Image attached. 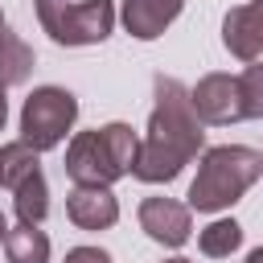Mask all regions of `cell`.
<instances>
[{
    "label": "cell",
    "instance_id": "6da1fadb",
    "mask_svg": "<svg viewBox=\"0 0 263 263\" xmlns=\"http://www.w3.org/2000/svg\"><path fill=\"white\" fill-rule=\"evenodd\" d=\"M152 95H156V103H152V115H148V136L136 148L132 177L148 181V185H164L201 152L205 132H201V119L193 115L185 82H177L168 74H156Z\"/></svg>",
    "mask_w": 263,
    "mask_h": 263
},
{
    "label": "cell",
    "instance_id": "7a4b0ae2",
    "mask_svg": "<svg viewBox=\"0 0 263 263\" xmlns=\"http://www.w3.org/2000/svg\"><path fill=\"white\" fill-rule=\"evenodd\" d=\"M263 177V156L242 144H218L201 156L197 177L189 185V210L197 214H218L234 205L255 181Z\"/></svg>",
    "mask_w": 263,
    "mask_h": 263
},
{
    "label": "cell",
    "instance_id": "3957f363",
    "mask_svg": "<svg viewBox=\"0 0 263 263\" xmlns=\"http://www.w3.org/2000/svg\"><path fill=\"white\" fill-rule=\"evenodd\" d=\"M136 132L127 123H107L95 132H78L66 148V177L74 185H111L132 173L136 164Z\"/></svg>",
    "mask_w": 263,
    "mask_h": 263
},
{
    "label": "cell",
    "instance_id": "277c9868",
    "mask_svg": "<svg viewBox=\"0 0 263 263\" xmlns=\"http://www.w3.org/2000/svg\"><path fill=\"white\" fill-rule=\"evenodd\" d=\"M41 29L58 45H99L115 29V0H33Z\"/></svg>",
    "mask_w": 263,
    "mask_h": 263
},
{
    "label": "cell",
    "instance_id": "5b68a950",
    "mask_svg": "<svg viewBox=\"0 0 263 263\" xmlns=\"http://www.w3.org/2000/svg\"><path fill=\"white\" fill-rule=\"evenodd\" d=\"M78 119V99L62 86H37L21 107V140L33 152H49L66 140Z\"/></svg>",
    "mask_w": 263,
    "mask_h": 263
},
{
    "label": "cell",
    "instance_id": "8992f818",
    "mask_svg": "<svg viewBox=\"0 0 263 263\" xmlns=\"http://www.w3.org/2000/svg\"><path fill=\"white\" fill-rule=\"evenodd\" d=\"M189 103H193V115L201 123H214V127H226V123L242 119V95H238V78L234 74L197 78V86L189 90Z\"/></svg>",
    "mask_w": 263,
    "mask_h": 263
},
{
    "label": "cell",
    "instance_id": "52a82bcc",
    "mask_svg": "<svg viewBox=\"0 0 263 263\" xmlns=\"http://www.w3.org/2000/svg\"><path fill=\"white\" fill-rule=\"evenodd\" d=\"M140 230L152 238V242H164V247H181L189 242V205L173 201V197H144L140 201Z\"/></svg>",
    "mask_w": 263,
    "mask_h": 263
},
{
    "label": "cell",
    "instance_id": "ba28073f",
    "mask_svg": "<svg viewBox=\"0 0 263 263\" xmlns=\"http://www.w3.org/2000/svg\"><path fill=\"white\" fill-rule=\"evenodd\" d=\"M222 45L238 62H259V53H263V0H251V4H238L226 12Z\"/></svg>",
    "mask_w": 263,
    "mask_h": 263
},
{
    "label": "cell",
    "instance_id": "9c48e42d",
    "mask_svg": "<svg viewBox=\"0 0 263 263\" xmlns=\"http://www.w3.org/2000/svg\"><path fill=\"white\" fill-rule=\"evenodd\" d=\"M66 218L78 230H107L119 222V201L107 185H74L66 197Z\"/></svg>",
    "mask_w": 263,
    "mask_h": 263
},
{
    "label": "cell",
    "instance_id": "30bf717a",
    "mask_svg": "<svg viewBox=\"0 0 263 263\" xmlns=\"http://www.w3.org/2000/svg\"><path fill=\"white\" fill-rule=\"evenodd\" d=\"M185 0H123V29L136 41H156L177 16Z\"/></svg>",
    "mask_w": 263,
    "mask_h": 263
},
{
    "label": "cell",
    "instance_id": "8fae6325",
    "mask_svg": "<svg viewBox=\"0 0 263 263\" xmlns=\"http://www.w3.org/2000/svg\"><path fill=\"white\" fill-rule=\"evenodd\" d=\"M12 205H16V218L29 222V226H41L45 214H49V189H45V173L33 168L25 181L12 185Z\"/></svg>",
    "mask_w": 263,
    "mask_h": 263
},
{
    "label": "cell",
    "instance_id": "7c38bea8",
    "mask_svg": "<svg viewBox=\"0 0 263 263\" xmlns=\"http://www.w3.org/2000/svg\"><path fill=\"white\" fill-rule=\"evenodd\" d=\"M4 251H8V263H49V238L45 230L21 222L4 234Z\"/></svg>",
    "mask_w": 263,
    "mask_h": 263
},
{
    "label": "cell",
    "instance_id": "4fadbf2b",
    "mask_svg": "<svg viewBox=\"0 0 263 263\" xmlns=\"http://www.w3.org/2000/svg\"><path fill=\"white\" fill-rule=\"evenodd\" d=\"M33 74V49L16 33H0V86H16Z\"/></svg>",
    "mask_w": 263,
    "mask_h": 263
},
{
    "label": "cell",
    "instance_id": "5bb4252c",
    "mask_svg": "<svg viewBox=\"0 0 263 263\" xmlns=\"http://www.w3.org/2000/svg\"><path fill=\"white\" fill-rule=\"evenodd\" d=\"M201 255H210V259H226V255H234L238 247H242V226L234 222V218H218V222H210L205 230H201Z\"/></svg>",
    "mask_w": 263,
    "mask_h": 263
},
{
    "label": "cell",
    "instance_id": "9a60e30c",
    "mask_svg": "<svg viewBox=\"0 0 263 263\" xmlns=\"http://www.w3.org/2000/svg\"><path fill=\"white\" fill-rule=\"evenodd\" d=\"M37 156H41V152H33L25 140L4 144V148H0V185H4V189H12V185H16V181H25L33 168H41V164H37Z\"/></svg>",
    "mask_w": 263,
    "mask_h": 263
},
{
    "label": "cell",
    "instance_id": "2e32d148",
    "mask_svg": "<svg viewBox=\"0 0 263 263\" xmlns=\"http://www.w3.org/2000/svg\"><path fill=\"white\" fill-rule=\"evenodd\" d=\"M238 95H242V119H263V62H247L238 74Z\"/></svg>",
    "mask_w": 263,
    "mask_h": 263
},
{
    "label": "cell",
    "instance_id": "e0dca14e",
    "mask_svg": "<svg viewBox=\"0 0 263 263\" xmlns=\"http://www.w3.org/2000/svg\"><path fill=\"white\" fill-rule=\"evenodd\" d=\"M66 263H111V255L99 247H74V251H66Z\"/></svg>",
    "mask_w": 263,
    "mask_h": 263
},
{
    "label": "cell",
    "instance_id": "ac0fdd59",
    "mask_svg": "<svg viewBox=\"0 0 263 263\" xmlns=\"http://www.w3.org/2000/svg\"><path fill=\"white\" fill-rule=\"evenodd\" d=\"M4 119H8V99H4V86H0V132H4Z\"/></svg>",
    "mask_w": 263,
    "mask_h": 263
},
{
    "label": "cell",
    "instance_id": "d6986e66",
    "mask_svg": "<svg viewBox=\"0 0 263 263\" xmlns=\"http://www.w3.org/2000/svg\"><path fill=\"white\" fill-rule=\"evenodd\" d=\"M242 263H263V247H255V251H251V255H247Z\"/></svg>",
    "mask_w": 263,
    "mask_h": 263
},
{
    "label": "cell",
    "instance_id": "ffe728a7",
    "mask_svg": "<svg viewBox=\"0 0 263 263\" xmlns=\"http://www.w3.org/2000/svg\"><path fill=\"white\" fill-rule=\"evenodd\" d=\"M4 234H8V222H4V214H0V242H4Z\"/></svg>",
    "mask_w": 263,
    "mask_h": 263
},
{
    "label": "cell",
    "instance_id": "44dd1931",
    "mask_svg": "<svg viewBox=\"0 0 263 263\" xmlns=\"http://www.w3.org/2000/svg\"><path fill=\"white\" fill-rule=\"evenodd\" d=\"M164 263H193V259H181V255H177V259H164Z\"/></svg>",
    "mask_w": 263,
    "mask_h": 263
},
{
    "label": "cell",
    "instance_id": "7402d4cb",
    "mask_svg": "<svg viewBox=\"0 0 263 263\" xmlns=\"http://www.w3.org/2000/svg\"><path fill=\"white\" fill-rule=\"evenodd\" d=\"M0 33H4V12H0Z\"/></svg>",
    "mask_w": 263,
    "mask_h": 263
}]
</instances>
